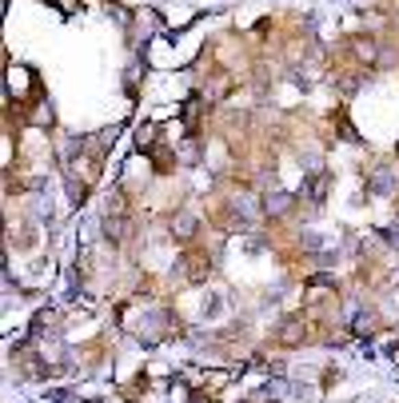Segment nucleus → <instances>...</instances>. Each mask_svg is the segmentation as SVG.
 Listing matches in <instances>:
<instances>
[{"label": "nucleus", "mask_w": 399, "mask_h": 403, "mask_svg": "<svg viewBox=\"0 0 399 403\" xmlns=\"http://www.w3.org/2000/svg\"><path fill=\"white\" fill-rule=\"evenodd\" d=\"M396 244H399V232H396Z\"/></svg>", "instance_id": "4"}, {"label": "nucleus", "mask_w": 399, "mask_h": 403, "mask_svg": "<svg viewBox=\"0 0 399 403\" xmlns=\"http://www.w3.org/2000/svg\"><path fill=\"white\" fill-rule=\"evenodd\" d=\"M136 140H140V148H152V144H156V128H140Z\"/></svg>", "instance_id": "3"}, {"label": "nucleus", "mask_w": 399, "mask_h": 403, "mask_svg": "<svg viewBox=\"0 0 399 403\" xmlns=\"http://www.w3.org/2000/svg\"><path fill=\"white\" fill-rule=\"evenodd\" d=\"M287 204H292V200H287V196H276V200H272V196H268V204H263V208H268V212H287Z\"/></svg>", "instance_id": "2"}, {"label": "nucleus", "mask_w": 399, "mask_h": 403, "mask_svg": "<svg viewBox=\"0 0 399 403\" xmlns=\"http://www.w3.org/2000/svg\"><path fill=\"white\" fill-rule=\"evenodd\" d=\"M8 88H12L16 96H24V88H28V72H24V68H12V72H8Z\"/></svg>", "instance_id": "1"}]
</instances>
